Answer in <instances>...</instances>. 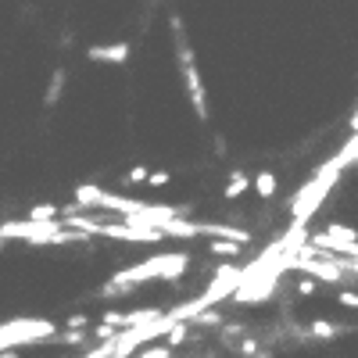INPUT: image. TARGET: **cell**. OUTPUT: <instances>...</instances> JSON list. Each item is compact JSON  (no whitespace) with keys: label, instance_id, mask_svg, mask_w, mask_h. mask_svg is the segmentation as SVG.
I'll use <instances>...</instances> for the list:
<instances>
[{"label":"cell","instance_id":"6da1fadb","mask_svg":"<svg viewBox=\"0 0 358 358\" xmlns=\"http://www.w3.org/2000/svg\"><path fill=\"white\" fill-rule=\"evenodd\" d=\"M179 69H183V83H187V97H190V108L194 115L208 118V97H204V83H201V72H197V62H194V50L187 43H179Z\"/></svg>","mask_w":358,"mask_h":358},{"label":"cell","instance_id":"7a4b0ae2","mask_svg":"<svg viewBox=\"0 0 358 358\" xmlns=\"http://www.w3.org/2000/svg\"><path fill=\"white\" fill-rule=\"evenodd\" d=\"M86 57L97 65H126L129 62V43H97L86 47Z\"/></svg>","mask_w":358,"mask_h":358},{"label":"cell","instance_id":"3957f363","mask_svg":"<svg viewBox=\"0 0 358 358\" xmlns=\"http://www.w3.org/2000/svg\"><path fill=\"white\" fill-rule=\"evenodd\" d=\"M251 187L258 190V197H262V201H273V197H276V190H280V179H276V172H258V176L251 179Z\"/></svg>","mask_w":358,"mask_h":358},{"label":"cell","instance_id":"277c9868","mask_svg":"<svg viewBox=\"0 0 358 358\" xmlns=\"http://www.w3.org/2000/svg\"><path fill=\"white\" fill-rule=\"evenodd\" d=\"M248 187H251V176L248 172H241V169H236L233 176H229V183H226V201H241L244 194H248Z\"/></svg>","mask_w":358,"mask_h":358},{"label":"cell","instance_id":"5b68a950","mask_svg":"<svg viewBox=\"0 0 358 358\" xmlns=\"http://www.w3.org/2000/svg\"><path fill=\"white\" fill-rule=\"evenodd\" d=\"M308 334H312V337H319V341H334V337H341V334H344V326L326 322V319H315V322L308 326Z\"/></svg>","mask_w":358,"mask_h":358},{"label":"cell","instance_id":"8992f818","mask_svg":"<svg viewBox=\"0 0 358 358\" xmlns=\"http://www.w3.org/2000/svg\"><path fill=\"white\" fill-rule=\"evenodd\" d=\"M65 69H57L54 76H50V86H47V97H43V104L47 108H54V101H62V94H65Z\"/></svg>","mask_w":358,"mask_h":358},{"label":"cell","instance_id":"52a82bcc","mask_svg":"<svg viewBox=\"0 0 358 358\" xmlns=\"http://www.w3.org/2000/svg\"><path fill=\"white\" fill-rule=\"evenodd\" d=\"M241 248H244V244H233V241H219V236H215L212 244H208V251H212V255H229V258H236V255H241Z\"/></svg>","mask_w":358,"mask_h":358},{"label":"cell","instance_id":"ba28073f","mask_svg":"<svg viewBox=\"0 0 358 358\" xmlns=\"http://www.w3.org/2000/svg\"><path fill=\"white\" fill-rule=\"evenodd\" d=\"M147 172H151V169H147V165H133L126 176H122V183L126 187H136V183H147Z\"/></svg>","mask_w":358,"mask_h":358},{"label":"cell","instance_id":"9c48e42d","mask_svg":"<svg viewBox=\"0 0 358 358\" xmlns=\"http://www.w3.org/2000/svg\"><path fill=\"white\" fill-rule=\"evenodd\" d=\"M169 183H172V172H165V169L147 172V187H169Z\"/></svg>","mask_w":358,"mask_h":358},{"label":"cell","instance_id":"30bf717a","mask_svg":"<svg viewBox=\"0 0 358 358\" xmlns=\"http://www.w3.org/2000/svg\"><path fill=\"white\" fill-rule=\"evenodd\" d=\"M319 290V280H312V276H305V280H297V294L301 297H312Z\"/></svg>","mask_w":358,"mask_h":358},{"label":"cell","instance_id":"8fae6325","mask_svg":"<svg viewBox=\"0 0 358 358\" xmlns=\"http://www.w3.org/2000/svg\"><path fill=\"white\" fill-rule=\"evenodd\" d=\"M337 301H341L344 308L358 312V294H355V290H341V294H337Z\"/></svg>","mask_w":358,"mask_h":358},{"label":"cell","instance_id":"7c38bea8","mask_svg":"<svg viewBox=\"0 0 358 358\" xmlns=\"http://www.w3.org/2000/svg\"><path fill=\"white\" fill-rule=\"evenodd\" d=\"M0 358H22V351L18 348H4V351H0Z\"/></svg>","mask_w":358,"mask_h":358},{"label":"cell","instance_id":"4fadbf2b","mask_svg":"<svg viewBox=\"0 0 358 358\" xmlns=\"http://www.w3.org/2000/svg\"><path fill=\"white\" fill-rule=\"evenodd\" d=\"M355 169H358V162H355Z\"/></svg>","mask_w":358,"mask_h":358}]
</instances>
